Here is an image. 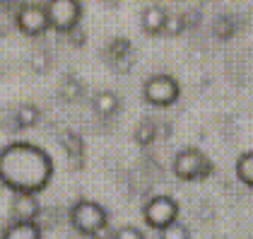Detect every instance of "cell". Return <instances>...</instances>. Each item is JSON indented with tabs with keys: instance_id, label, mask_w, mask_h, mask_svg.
I'll return each instance as SVG.
<instances>
[{
	"instance_id": "cell-1",
	"label": "cell",
	"mask_w": 253,
	"mask_h": 239,
	"mask_svg": "<svg viewBox=\"0 0 253 239\" xmlns=\"http://www.w3.org/2000/svg\"><path fill=\"white\" fill-rule=\"evenodd\" d=\"M53 179V159L34 143H10L0 150V184L12 193H37Z\"/></svg>"
},
{
	"instance_id": "cell-2",
	"label": "cell",
	"mask_w": 253,
	"mask_h": 239,
	"mask_svg": "<svg viewBox=\"0 0 253 239\" xmlns=\"http://www.w3.org/2000/svg\"><path fill=\"white\" fill-rule=\"evenodd\" d=\"M171 169H174L176 179L200 181V179H208L212 174L214 164L203 150H198V147H183V150L176 152Z\"/></svg>"
},
{
	"instance_id": "cell-3",
	"label": "cell",
	"mask_w": 253,
	"mask_h": 239,
	"mask_svg": "<svg viewBox=\"0 0 253 239\" xmlns=\"http://www.w3.org/2000/svg\"><path fill=\"white\" fill-rule=\"evenodd\" d=\"M70 225L78 230L80 235L92 237L97 230H101L104 225H109V213L104 210V205H99L97 200L89 198H80L70 205Z\"/></svg>"
},
{
	"instance_id": "cell-4",
	"label": "cell",
	"mask_w": 253,
	"mask_h": 239,
	"mask_svg": "<svg viewBox=\"0 0 253 239\" xmlns=\"http://www.w3.org/2000/svg\"><path fill=\"white\" fill-rule=\"evenodd\" d=\"M142 97L147 104H152L157 109H167V106L176 104V99L181 97V85H178V80L167 73H157L145 80Z\"/></svg>"
},
{
	"instance_id": "cell-5",
	"label": "cell",
	"mask_w": 253,
	"mask_h": 239,
	"mask_svg": "<svg viewBox=\"0 0 253 239\" xmlns=\"http://www.w3.org/2000/svg\"><path fill=\"white\" fill-rule=\"evenodd\" d=\"M46 15L51 22V29L60 34L75 32L82 20V5L80 0H46Z\"/></svg>"
},
{
	"instance_id": "cell-6",
	"label": "cell",
	"mask_w": 253,
	"mask_h": 239,
	"mask_svg": "<svg viewBox=\"0 0 253 239\" xmlns=\"http://www.w3.org/2000/svg\"><path fill=\"white\" fill-rule=\"evenodd\" d=\"M142 218L152 230H164V227H169L171 222L178 220V203L171 196H164V193L155 196V198H150L145 203Z\"/></svg>"
},
{
	"instance_id": "cell-7",
	"label": "cell",
	"mask_w": 253,
	"mask_h": 239,
	"mask_svg": "<svg viewBox=\"0 0 253 239\" xmlns=\"http://www.w3.org/2000/svg\"><path fill=\"white\" fill-rule=\"evenodd\" d=\"M17 29L24 37H41L43 32L51 29V22L46 15V7L37 5V2H27L17 10Z\"/></svg>"
},
{
	"instance_id": "cell-8",
	"label": "cell",
	"mask_w": 253,
	"mask_h": 239,
	"mask_svg": "<svg viewBox=\"0 0 253 239\" xmlns=\"http://www.w3.org/2000/svg\"><path fill=\"white\" fill-rule=\"evenodd\" d=\"M167 17H169V12H167L162 5H147V7L142 10V15H140V27H142L145 34L159 37V34H164Z\"/></svg>"
},
{
	"instance_id": "cell-9",
	"label": "cell",
	"mask_w": 253,
	"mask_h": 239,
	"mask_svg": "<svg viewBox=\"0 0 253 239\" xmlns=\"http://www.w3.org/2000/svg\"><path fill=\"white\" fill-rule=\"evenodd\" d=\"M10 210H12L15 220H37V215L41 213L37 193H15L12 203H10Z\"/></svg>"
},
{
	"instance_id": "cell-10",
	"label": "cell",
	"mask_w": 253,
	"mask_h": 239,
	"mask_svg": "<svg viewBox=\"0 0 253 239\" xmlns=\"http://www.w3.org/2000/svg\"><path fill=\"white\" fill-rule=\"evenodd\" d=\"M0 239H41V227L37 220H12Z\"/></svg>"
},
{
	"instance_id": "cell-11",
	"label": "cell",
	"mask_w": 253,
	"mask_h": 239,
	"mask_svg": "<svg viewBox=\"0 0 253 239\" xmlns=\"http://www.w3.org/2000/svg\"><path fill=\"white\" fill-rule=\"evenodd\" d=\"M92 106H94V111H97L99 116L109 119V116L118 114V109H121V99H118L116 92H111V90H101V92L94 95Z\"/></svg>"
},
{
	"instance_id": "cell-12",
	"label": "cell",
	"mask_w": 253,
	"mask_h": 239,
	"mask_svg": "<svg viewBox=\"0 0 253 239\" xmlns=\"http://www.w3.org/2000/svg\"><path fill=\"white\" fill-rule=\"evenodd\" d=\"M234 172H236V179L241 181L244 186L253 189V150H249V152H244V155L236 157Z\"/></svg>"
},
{
	"instance_id": "cell-13",
	"label": "cell",
	"mask_w": 253,
	"mask_h": 239,
	"mask_svg": "<svg viewBox=\"0 0 253 239\" xmlns=\"http://www.w3.org/2000/svg\"><path fill=\"white\" fill-rule=\"evenodd\" d=\"M41 119V111L37 104H20L15 111V121L20 128H34Z\"/></svg>"
},
{
	"instance_id": "cell-14",
	"label": "cell",
	"mask_w": 253,
	"mask_h": 239,
	"mask_svg": "<svg viewBox=\"0 0 253 239\" xmlns=\"http://www.w3.org/2000/svg\"><path fill=\"white\" fill-rule=\"evenodd\" d=\"M155 136H157V126L152 123V121H142L140 126L135 128V143L137 145H150L152 140H155Z\"/></svg>"
},
{
	"instance_id": "cell-15",
	"label": "cell",
	"mask_w": 253,
	"mask_h": 239,
	"mask_svg": "<svg viewBox=\"0 0 253 239\" xmlns=\"http://www.w3.org/2000/svg\"><path fill=\"white\" fill-rule=\"evenodd\" d=\"M159 239H191V232H188L186 225H181V222L176 220L169 227L159 230Z\"/></svg>"
},
{
	"instance_id": "cell-16",
	"label": "cell",
	"mask_w": 253,
	"mask_h": 239,
	"mask_svg": "<svg viewBox=\"0 0 253 239\" xmlns=\"http://www.w3.org/2000/svg\"><path fill=\"white\" fill-rule=\"evenodd\" d=\"M183 27H186V22H183L181 15H169L167 17V27H164V34L167 37H178L183 32Z\"/></svg>"
},
{
	"instance_id": "cell-17",
	"label": "cell",
	"mask_w": 253,
	"mask_h": 239,
	"mask_svg": "<svg viewBox=\"0 0 253 239\" xmlns=\"http://www.w3.org/2000/svg\"><path fill=\"white\" fill-rule=\"evenodd\" d=\"M114 239H145V235H142V230H137L133 225H126V227L116 230Z\"/></svg>"
},
{
	"instance_id": "cell-18",
	"label": "cell",
	"mask_w": 253,
	"mask_h": 239,
	"mask_svg": "<svg viewBox=\"0 0 253 239\" xmlns=\"http://www.w3.org/2000/svg\"><path fill=\"white\" fill-rule=\"evenodd\" d=\"M63 90H65V97H68V99H75V97H78V92H80V85L78 82H75V80H65V85H63Z\"/></svg>"
},
{
	"instance_id": "cell-19",
	"label": "cell",
	"mask_w": 253,
	"mask_h": 239,
	"mask_svg": "<svg viewBox=\"0 0 253 239\" xmlns=\"http://www.w3.org/2000/svg\"><path fill=\"white\" fill-rule=\"evenodd\" d=\"M92 239H111V230H109V225H104L101 230H97V232L92 235Z\"/></svg>"
}]
</instances>
